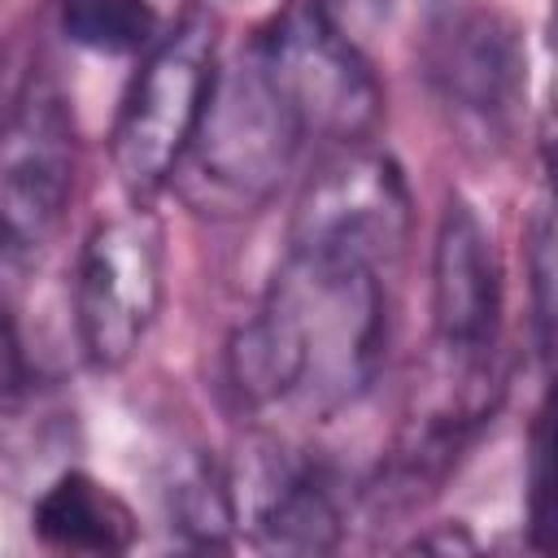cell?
<instances>
[{
  "label": "cell",
  "instance_id": "cell-14",
  "mask_svg": "<svg viewBox=\"0 0 558 558\" xmlns=\"http://www.w3.org/2000/svg\"><path fill=\"white\" fill-rule=\"evenodd\" d=\"M523 275H527V305H532V340H536V353L549 357V344H554V218H549V205H536L532 222L523 227Z\"/></svg>",
  "mask_w": 558,
  "mask_h": 558
},
{
  "label": "cell",
  "instance_id": "cell-15",
  "mask_svg": "<svg viewBox=\"0 0 558 558\" xmlns=\"http://www.w3.org/2000/svg\"><path fill=\"white\" fill-rule=\"evenodd\" d=\"M527 527H532V549H545V527H549V418L536 414L532 440H527Z\"/></svg>",
  "mask_w": 558,
  "mask_h": 558
},
{
  "label": "cell",
  "instance_id": "cell-13",
  "mask_svg": "<svg viewBox=\"0 0 558 558\" xmlns=\"http://www.w3.org/2000/svg\"><path fill=\"white\" fill-rule=\"evenodd\" d=\"M57 26L83 52L135 57L157 39V9L153 0H61Z\"/></svg>",
  "mask_w": 558,
  "mask_h": 558
},
{
  "label": "cell",
  "instance_id": "cell-5",
  "mask_svg": "<svg viewBox=\"0 0 558 558\" xmlns=\"http://www.w3.org/2000/svg\"><path fill=\"white\" fill-rule=\"evenodd\" d=\"M214 74L218 39L209 17H183L144 52L109 131L113 170L135 205L153 201L166 183H174V170L201 126Z\"/></svg>",
  "mask_w": 558,
  "mask_h": 558
},
{
  "label": "cell",
  "instance_id": "cell-7",
  "mask_svg": "<svg viewBox=\"0 0 558 558\" xmlns=\"http://www.w3.org/2000/svg\"><path fill=\"white\" fill-rule=\"evenodd\" d=\"M506 283L484 218L449 196L432 240V336L445 384L497 397Z\"/></svg>",
  "mask_w": 558,
  "mask_h": 558
},
{
  "label": "cell",
  "instance_id": "cell-6",
  "mask_svg": "<svg viewBox=\"0 0 558 558\" xmlns=\"http://www.w3.org/2000/svg\"><path fill=\"white\" fill-rule=\"evenodd\" d=\"M166 296L161 227L148 209H126L96 222L74 262V331L96 371H122Z\"/></svg>",
  "mask_w": 558,
  "mask_h": 558
},
{
  "label": "cell",
  "instance_id": "cell-2",
  "mask_svg": "<svg viewBox=\"0 0 558 558\" xmlns=\"http://www.w3.org/2000/svg\"><path fill=\"white\" fill-rule=\"evenodd\" d=\"M305 148L310 140L301 122L244 48L214 74L201 126L174 179L192 209L209 218H244L275 201Z\"/></svg>",
  "mask_w": 558,
  "mask_h": 558
},
{
  "label": "cell",
  "instance_id": "cell-1",
  "mask_svg": "<svg viewBox=\"0 0 558 558\" xmlns=\"http://www.w3.org/2000/svg\"><path fill=\"white\" fill-rule=\"evenodd\" d=\"M388 353L384 270L288 248L257 310L227 340V384L248 410L336 414L379 375Z\"/></svg>",
  "mask_w": 558,
  "mask_h": 558
},
{
  "label": "cell",
  "instance_id": "cell-9",
  "mask_svg": "<svg viewBox=\"0 0 558 558\" xmlns=\"http://www.w3.org/2000/svg\"><path fill=\"white\" fill-rule=\"evenodd\" d=\"M410 218L414 205L401 166L379 148L349 144L305 183L288 227V248L349 257L388 275L410 244Z\"/></svg>",
  "mask_w": 558,
  "mask_h": 558
},
{
  "label": "cell",
  "instance_id": "cell-16",
  "mask_svg": "<svg viewBox=\"0 0 558 558\" xmlns=\"http://www.w3.org/2000/svg\"><path fill=\"white\" fill-rule=\"evenodd\" d=\"M410 549H436V554H471V549H475V536H471L466 527H453V523H445V527H436V532H423V536H414V541H410Z\"/></svg>",
  "mask_w": 558,
  "mask_h": 558
},
{
  "label": "cell",
  "instance_id": "cell-10",
  "mask_svg": "<svg viewBox=\"0 0 558 558\" xmlns=\"http://www.w3.org/2000/svg\"><path fill=\"white\" fill-rule=\"evenodd\" d=\"M227 480L235 497V523H248L262 549L327 554L340 545L344 493L331 466L292 458L283 445H266L253 471Z\"/></svg>",
  "mask_w": 558,
  "mask_h": 558
},
{
  "label": "cell",
  "instance_id": "cell-4",
  "mask_svg": "<svg viewBox=\"0 0 558 558\" xmlns=\"http://www.w3.org/2000/svg\"><path fill=\"white\" fill-rule=\"evenodd\" d=\"M74 192V118L48 70H31L0 109V296L52 248Z\"/></svg>",
  "mask_w": 558,
  "mask_h": 558
},
{
  "label": "cell",
  "instance_id": "cell-11",
  "mask_svg": "<svg viewBox=\"0 0 558 558\" xmlns=\"http://www.w3.org/2000/svg\"><path fill=\"white\" fill-rule=\"evenodd\" d=\"M31 532L39 545L57 554H122L135 545V514L131 506L87 471L57 475L31 510Z\"/></svg>",
  "mask_w": 558,
  "mask_h": 558
},
{
  "label": "cell",
  "instance_id": "cell-3",
  "mask_svg": "<svg viewBox=\"0 0 558 558\" xmlns=\"http://www.w3.org/2000/svg\"><path fill=\"white\" fill-rule=\"evenodd\" d=\"M244 48L257 57L310 144L349 148L371 140L384 113V87L349 35L340 0H279Z\"/></svg>",
  "mask_w": 558,
  "mask_h": 558
},
{
  "label": "cell",
  "instance_id": "cell-8",
  "mask_svg": "<svg viewBox=\"0 0 558 558\" xmlns=\"http://www.w3.org/2000/svg\"><path fill=\"white\" fill-rule=\"evenodd\" d=\"M423 78L458 131L506 144L527 92L519 31L484 0H440L423 31Z\"/></svg>",
  "mask_w": 558,
  "mask_h": 558
},
{
  "label": "cell",
  "instance_id": "cell-12",
  "mask_svg": "<svg viewBox=\"0 0 558 558\" xmlns=\"http://www.w3.org/2000/svg\"><path fill=\"white\" fill-rule=\"evenodd\" d=\"M166 514H170V527L192 549H227L231 532L240 527L227 471L201 453L174 471V480L166 488Z\"/></svg>",
  "mask_w": 558,
  "mask_h": 558
}]
</instances>
